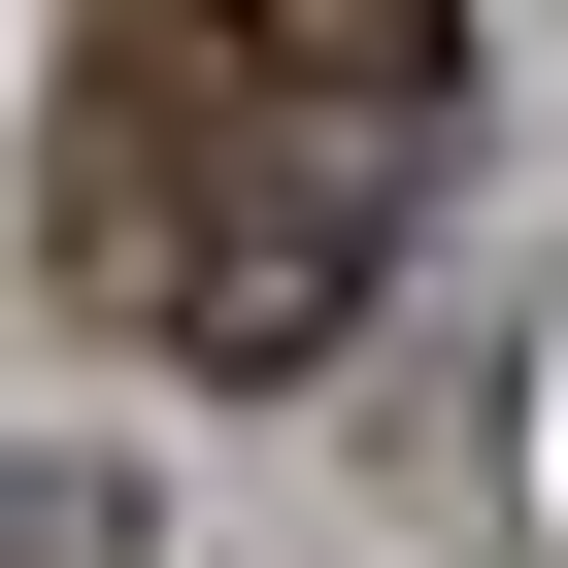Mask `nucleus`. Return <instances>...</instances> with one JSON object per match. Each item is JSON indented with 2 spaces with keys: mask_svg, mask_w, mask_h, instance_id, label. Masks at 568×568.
Returning <instances> with one entry per match:
<instances>
[{
  "mask_svg": "<svg viewBox=\"0 0 568 568\" xmlns=\"http://www.w3.org/2000/svg\"><path fill=\"white\" fill-rule=\"evenodd\" d=\"M402 134L435 0H134L68 68V267L168 368H335V302L402 267Z\"/></svg>",
  "mask_w": 568,
  "mask_h": 568,
  "instance_id": "obj_1",
  "label": "nucleus"
}]
</instances>
